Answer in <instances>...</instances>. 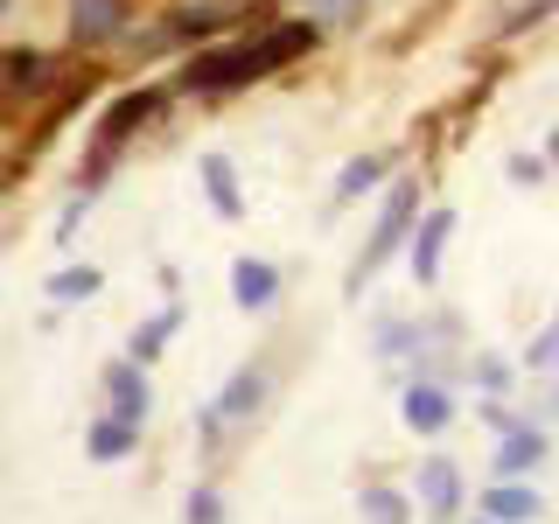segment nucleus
<instances>
[{
  "mask_svg": "<svg viewBox=\"0 0 559 524\" xmlns=\"http://www.w3.org/2000/svg\"><path fill=\"white\" fill-rule=\"evenodd\" d=\"M197 175H203V203L217 210L224 224H238V217H245V189H238V168L224 162V154H203V162H197Z\"/></svg>",
  "mask_w": 559,
  "mask_h": 524,
  "instance_id": "f3484780",
  "label": "nucleus"
},
{
  "mask_svg": "<svg viewBox=\"0 0 559 524\" xmlns=\"http://www.w3.org/2000/svg\"><path fill=\"white\" fill-rule=\"evenodd\" d=\"M483 427H489V433H511V427H524V419L503 406V398H483Z\"/></svg>",
  "mask_w": 559,
  "mask_h": 524,
  "instance_id": "cd10ccee",
  "label": "nucleus"
},
{
  "mask_svg": "<svg viewBox=\"0 0 559 524\" xmlns=\"http://www.w3.org/2000/svg\"><path fill=\"white\" fill-rule=\"evenodd\" d=\"M182 301H168V308H154L147 314V322H140L133 329V336H127V357H140V364H162L168 357V343H175V329H182Z\"/></svg>",
  "mask_w": 559,
  "mask_h": 524,
  "instance_id": "a211bd4d",
  "label": "nucleus"
},
{
  "mask_svg": "<svg viewBox=\"0 0 559 524\" xmlns=\"http://www.w3.org/2000/svg\"><path fill=\"white\" fill-rule=\"evenodd\" d=\"M127 35V0H70V43L78 49H105Z\"/></svg>",
  "mask_w": 559,
  "mask_h": 524,
  "instance_id": "6e6552de",
  "label": "nucleus"
},
{
  "mask_svg": "<svg viewBox=\"0 0 559 524\" xmlns=\"http://www.w3.org/2000/svg\"><path fill=\"white\" fill-rule=\"evenodd\" d=\"M266 392H273V371H266V364H238V371L217 384V398H210V406L238 427V419H252L259 406H266Z\"/></svg>",
  "mask_w": 559,
  "mask_h": 524,
  "instance_id": "1a4fd4ad",
  "label": "nucleus"
},
{
  "mask_svg": "<svg viewBox=\"0 0 559 524\" xmlns=\"http://www.w3.org/2000/svg\"><path fill=\"white\" fill-rule=\"evenodd\" d=\"M552 8H559V0H524V8H511V14H503V22L489 28V35H497V43H511V35H524V28H538V22H546Z\"/></svg>",
  "mask_w": 559,
  "mask_h": 524,
  "instance_id": "4be33fe9",
  "label": "nucleus"
},
{
  "mask_svg": "<svg viewBox=\"0 0 559 524\" xmlns=\"http://www.w3.org/2000/svg\"><path fill=\"white\" fill-rule=\"evenodd\" d=\"M357 511H364V524H413V497H406V489H392V483H364L357 489Z\"/></svg>",
  "mask_w": 559,
  "mask_h": 524,
  "instance_id": "aec40b11",
  "label": "nucleus"
},
{
  "mask_svg": "<svg viewBox=\"0 0 559 524\" xmlns=\"http://www.w3.org/2000/svg\"><path fill=\"white\" fill-rule=\"evenodd\" d=\"M546 154H552V168H559V127H552V133H546Z\"/></svg>",
  "mask_w": 559,
  "mask_h": 524,
  "instance_id": "c85d7f7f",
  "label": "nucleus"
},
{
  "mask_svg": "<svg viewBox=\"0 0 559 524\" xmlns=\"http://www.w3.org/2000/svg\"><path fill=\"white\" fill-rule=\"evenodd\" d=\"M546 168H552V154H511V182L518 189H538V182H546Z\"/></svg>",
  "mask_w": 559,
  "mask_h": 524,
  "instance_id": "a878e982",
  "label": "nucleus"
},
{
  "mask_svg": "<svg viewBox=\"0 0 559 524\" xmlns=\"http://www.w3.org/2000/svg\"><path fill=\"white\" fill-rule=\"evenodd\" d=\"M371 343H378L384 364H406V357H419V343H427V322H413V314H378Z\"/></svg>",
  "mask_w": 559,
  "mask_h": 524,
  "instance_id": "6ab92c4d",
  "label": "nucleus"
},
{
  "mask_svg": "<svg viewBox=\"0 0 559 524\" xmlns=\"http://www.w3.org/2000/svg\"><path fill=\"white\" fill-rule=\"evenodd\" d=\"M140 427H147V419H127V413L105 406L92 427H84V462H98V468L133 462V454H140Z\"/></svg>",
  "mask_w": 559,
  "mask_h": 524,
  "instance_id": "0eeeda50",
  "label": "nucleus"
},
{
  "mask_svg": "<svg viewBox=\"0 0 559 524\" xmlns=\"http://www.w3.org/2000/svg\"><path fill=\"white\" fill-rule=\"evenodd\" d=\"M476 511H483V517H497V524H532V517H546V497H538V489L524 483V476H518V483H503V476H497V483L483 489Z\"/></svg>",
  "mask_w": 559,
  "mask_h": 524,
  "instance_id": "ddd939ff",
  "label": "nucleus"
},
{
  "mask_svg": "<svg viewBox=\"0 0 559 524\" xmlns=\"http://www.w3.org/2000/svg\"><path fill=\"white\" fill-rule=\"evenodd\" d=\"M245 22H266V8H259V0H189V8L162 14L140 49H210Z\"/></svg>",
  "mask_w": 559,
  "mask_h": 524,
  "instance_id": "f03ea898",
  "label": "nucleus"
},
{
  "mask_svg": "<svg viewBox=\"0 0 559 524\" xmlns=\"http://www.w3.org/2000/svg\"><path fill=\"white\" fill-rule=\"evenodd\" d=\"M524 371H559V322H546L524 349Z\"/></svg>",
  "mask_w": 559,
  "mask_h": 524,
  "instance_id": "b1692460",
  "label": "nucleus"
},
{
  "mask_svg": "<svg viewBox=\"0 0 559 524\" xmlns=\"http://www.w3.org/2000/svg\"><path fill=\"white\" fill-rule=\"evenodd\" d=\"M546 462V433L524 419V427L511 433H497V454H489V476H503V483H518V476H532V468Z\"/></svg>",
  "mask_w": 559,
  "mask_h": 524,
  "instance_id": "f8f14e48",
  "label": "nucleus"
},
{
  "mask_svg": "<svg viewBox=\"0 0 559 524\" xmlns=\"http://www.w3.org/2000/svg\"><path fill=\"white\" fill-rule=\"evenodd\" d=\"M419 503H427L433 524H448L454 511H462V468L441 462V454H433V462H419Z\"/></svg>",
  "mask_w": 559,
  "mask_h": 524,
  "instance_id": "dca6fc26",
  "label": "nucleus"
},
{
  "mask_svg": "<svg viewBox=\"0 0 559 524\" xmlns=\"http://www.w3.org/2000/svg\"><path fill=\"white\" fill-rule=\"evenodd\" d=\"M182 524H224V497H217V483H197V489H189Z\"/></svg>",
  "mask_w": 559,
  "mask_h": 524,
  "instance_id": "5701e85b",
  "label": "nucleus"
},
{
  "mask_svg": "<svg viewBox=\"0 0 559 524\" xmlns=\"http://www.w3.org/2000/svg\"><path fill=\"white\" fill-rule=\"evenodd\" d=\"M511 378H518L511 364H497V357H476V384H483L489 398H497V392H511Z\"/></svg>",
  "mask_w": 559,
  "mask_h": 524,
  "instance_id": "bb28decb",
  "label": "nucleus"
},
{
  "mask_svg": "<svg viewBox=\"0 0 559 524\" xmlns=\"http://www.w3.org/2000/svg\"><path fill=\"white\" fill-rule=\"evenodd\" d=\"M105 406L127 413V419H147L154 392H147V364H140V357H112V364H105Z\"/></svg>",
  "mask_w": 559,
  "mask_h": 524,
  "instance_id": "9b49d317",
  "label": "nucleus"
},
{
  "mask_svg": "<svg viewBox=\"0 0 559 524\" xmlns=\"http://www.w3.org/2000/svg\"><path fill=\"white\" fill-rule=\"evenodd\" d=\"M454 413H462V406H454V392L441 378H413L406 392H399V419H406L419 441H441V433L454 427Z\"/></svg>",
  "mask_w": 559,
  "mask_h": 524,
  "instance_id": "39448f33",
  "label": "nucleus"
},
{
  "mask_svg": "<svg viewBox=\"0 0 559 524\" xmlns=\"http://www.w3.org/2000/svg\"><path fill=\"white\" fill-rule=\"evenodd\" d=\"M105 287V273L98 266H57V273H49V308H78V301H92V294Z\"/></svg>",
  "mask_w": 559,
  "mask_h": 524,
  "instance_id": "412c9836",
  "label": "nucleus"
},
{
  "mask_svg": "<svg viewBox=\"0 0 559 524\" xmlns=\"http://www.w3.org/2000/svg\"><path fill=\"white\" fill-rule=\"evenodd\" d=\"M231 301L245 314H259V308L280 301V266H273V259H252V252L238 259V266H231Z\"/></svg>",
  "mask_w": 559,
  "mask_h": 524,
  "instance_id": "2eb2a0df",
  "label": "nucleus"
},
{
  "mask_svg": "<svg viewBox=\"0 0 559 524\" xmlns=\"http://www.w3.org/2000/svg\"><path fill=\"white\" fill-rule=\"evenodd\" d=\"M168 92L175 84H127L112 105L98 112V140H92V162H84V189H98V175H105V162H112L127 140L147 127V119H162L168 112Z\"/></svg>",
  "mask_w": 559,
  "mask_h": 524,
  "instance_id": "20e7f679",
  "label": "nucleus"
},
{
  "mask_svg": "<svg viewBox=\"0 0 559 524\" xmlns=\"http://www.w3.org/2000/svg\"><path fill=\"white\" fill-rule=\"evenodd\" d=\"M308 8H314V22H343V28H357L371 0H308Z\"/></svg>",
  "mask_w": 559,
  "mask_h": 524,
  "instance_id": "393cba45",
  "label": "nucleus"
},
{
  "mask_svg": "<svg viewBox=\"0 0 559 524\" xmlns=\"http://www.w3.org/2000/svg\"><path fill=\"white\" fill-rule=\"evenodd\" d=\"M476 524H497V517H483V511H476Z\"/></svg>",
  "mask_w": 559,
  "mask_h": 524,
  "instance_id": "c756f323",
  "label": "nucleus"
},
{
  "mask_svg": "<svg viewBox=\"0 0 559 524\" xmlns=\"http://www.w3.org/2000/svg\"><path fill=\"white\" fill-rule=\"evenodd\" d=\"M322 43V22H266V28H252V35H238V43H210L189 57V70L175 78V92L182 98H231L245 92V84H259V78H273V70H287V63H301L308 49Z\"/></svg>",
  "mask_w": 559,
  "mask_h": 524,
  "instance_id": "f257e3e1",
  "label": "nucleus"
},
{
  "mask_svg": "<svg viewBox=\"0 0 559 524\" xmlns=\"http://www.w3.org/2000/svg\"><path fill=\"white\" fill-rule=\"evenodd\" d=\"M57 78H63V57L57 49H0V92L8 98H43V92H57Z\"/></svg>",
  "mask_w": 559,
  "mask_h": 524,
  "instance_id": "423d86ee",
  "label": "nucleus"
},
{
  "mask_svg": "<svg viewBox=\"0 0 559 524\" xmlns=\"http://www.w3.org/2000/svg\"><path fill=\"white\" fill-rule=\"evenodd\" d=\"M392 175V154H349V162L336 168V189H329V210H349V203H364L371 189Z\"/></svg>",
  "mask_w": 559,
  "mask_h": 524,
  "instance_id": "4468645a",
  "label": "nucleus"
},
{
  "mask_svg": "<svg viewBox=\"0 0 559 524\" xmlns=\"http://www.w3.org/2000/svg\"><path fill=\"white\" fill-rule=\"evenodd\" d=\"M413 231H419V182L413 175H399L392 182V196H384V210H378V224H371V238H364V252H357V266H349V279L343 287L349 294H364L371 279L384 273V259L392 252H406L413 245Z\"/></svg>",
  "mask_w": 559,
  "mask_h": 524,
  "instance_id": "7ed1b4c3",
  "label": "nucleus"
},
{
  "mask_svg": "<svg viewBox=\"0 0 559 524\" xmlns=\"http://www.w3.org/2000/svg\"><path fill=\"white\" fill-rule=\"evenodd\" d=\"M448 238H454V210H427V217H419V231H413V245H406V266H413L419 287H433V279H441Z\"/></svg>",
  "mask_w": 559,
  "mask_h": 524,
  "instance_id": "9d476101",
  "label": "nucleus"
}]
</instances>
